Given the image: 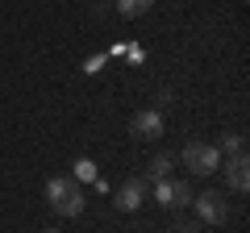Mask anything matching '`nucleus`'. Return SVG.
Wrapping results in <instances>:
<instances>
[{"label": "nucleus", "mask_w": 250, "mask_h": 233, "mask_svg": "<svg viewBox=\"0 0 250 233\" xmlns=\"http://www.w3.org/2000/svg\"><path fill=\"white\" fill-rule=\"evenodd\" d=\"M217 150H225L229 158H238V154H246V137H242V134H225Z\"/></svg>", "instance_id": "9d476101"}, {"label": "nucleus", "mask_w": 250, "mask_h": 233, "mask_svg": "<svg viewBox=\"0 0 250 233\" xmlns=\"http://www.w3.org/2000/svg\"><path fill=\"white\" fill-rule=\"evenodd\" d=\"M192 204H196L200 221H208V225H225V216H229V204H225L221 192H200Z\"/></svg>", "instance_id": "7ed1b4c3"}, {"label": "nucleus", "mask_w": 250, "mask_h": 233, "mask_svg": "<svg viewBox=\"0 0 250 233\" xmlns=\"http://www.w3.org/2000/svg\"><path fill=\"white\" fill-rule=\"evenodd\" d=\"M250 162H246V154H238V158H229V162H225V175H229V188L233 192H246L250 188Z\"/></svg>", "instance_id": "0eeeda50"}, {"label": "nucleus", "mask_w": 250, "mask_h": 233, "mask_svg": "<svg viewBox=\"0 0 250 233\" xmlns=\"http://www.w3.org/2000/svg\"><path fill=\"white\" fill-rule=\"evenodd\" d=\"M154 9V0H117V13L121 17H146Z\"/></svg>", "instance_id": "1a4fd4ad"}, {"label": "nucleus", "mask_w": 250, "mask_h": 233, "mask_svg": "<svg viewBox=\"0 0 250 233\" xmlns=\"http://www.w3.org/2000/svg\"><path fill=\"white\" fill-rule=\"evenodd\" d=\"M42 233H59V229H42Z\"/></svg>", "instance_id": "ddd939ff"}, {"label": "nucleus", "mask_w": 250, "mask_h": 233, "mask_svg": "<svg viewBox=\"0 0 250 233\" xmlns=\"http://www.w3.org/2000/svg\"><path fill=\"white\" fill-rule=\"evenodd\" d=\"M129 134L138 137V142H150V137L163 134V113L159 108H146V113H138L134 121H129Z\"/></svg>", "instance_id": "39448f33"}, {"label": "nucleus", "mask_w": 250, "mask_h": 233, "mask_svg": "<svg viewBox=\"0 0 250 233\" xmlns=\"http://www.w3.org/2000/svg\"><path fill=\"white\" fill-rule=\"evenodd\" d=\"M167 171H171V154H159V158L150 162V179H154V183L167 179Z\"/></svg>", "instance_id": "9b49d317"}, {"label": "nucleus", "mask_w": 250, "mask_h": 233, "mask_svg": "<svg viewBox=\"0 0 250 233\" xmlns=\"http://www.w3.org/2000/svg\"><path fill=\"white\" fill-rule=\"evenodd\" d=\"M184 162L192 167V175H213L221 167V150L217 146H205V142H188L184 146Z\"/></svg>", "instance_id": "f03ea898"}, {"label": "nucleus", "mask_w": 250, "mask_h": 233, "mask_svg": "<svg viewBox=\"0 0 250 233\" xmlns=\"http://www.w3.org/2000/svg\"><path fill=\"white\" fill-rule=\"evenodd\" d=\"M71 179L75 183H96V162L92 158H75L71 162Z\"/></svg>", "instance_id": "6e6552de"}, {"label": "nucleus", "mask_w": 250, "mask_h": 233, "mask_svg": "<svg viewBox=\"0 0 250 233\" xmlns=\"http://www.w3.org/2000/svg\"><path fill=\"white\" fill-rule=\"evenodd\" d=\"M142 200H146V183H142V179H125L121 188H117V200H113V204L121 208V213H134V208H142Z\"/></svg>", "instance_id": "423d86ee"}, {"label": "nucleus", "mask_w": 250, "mask_h": 233, "mask_svg": "<svg viewBox=\"0 0 250 233\" xmlns=\"http://www.w3.org/2000/svg\"><path fill=\"white\" fill-rule=\"evenodd\" d=\"M167 233H196V229H192V225H188V221H179L175 229H167Z\"/></svg>", "instance_id": "f8f14e48"}, {"label": "nucleus", "mask_w": 250, "mask_h": 233, "mask_svg": "<svg viewBox=\"0 0 250 233\" xmlns=\"http://www.w3.org/2000/svg\"><path fill=\"white\" fill-rule=\"evenodd\" d=\"M154 200L167 208H184L188 200H192V188H188L184 179H159L154 183Z\"/></svg>", "instance_id": "20e7f679"}, {"label": "nucleus", "mask_w": 250, "mask_h": 233, "mask_svg": "<svg viewBox=\"0 0 250 233\" xmlns=\"http://www.w3.org/2000/svg\"><path fill=\"white\" fill-rule=\"evenodd\" d=\"M46 204L59 216H80L83 213V188L75 179H67V175H54V179H46Z\"/></svg>", "instance_id": "f257e3e1"}]
</instances>
